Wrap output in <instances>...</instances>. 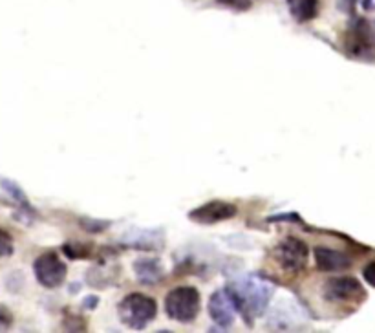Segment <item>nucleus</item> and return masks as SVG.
Returning a JSON list of instances; mask_svg holds the SVG:
<instances>
[{"instance_id": "1", "label": "nucleus", "mask_w": 375, "mask_h": 333, "mask_svg": "<svg viewBox=\"0 0 375 333\" xmlns=\"http://www.w3.org/2000/svg\"><path fill=\"white\" fill-rule=\"evenodd\" d=\"M227 290L233 295L234 302H236L238 311L240 309H249L255 315H260L264 313V309L269 304L275 288L269 282L251 275L242 278V281H236Z\"/></svg>"}, {"instance_id": "2", "label": "nucleus", "mask_w": 375, "mask_h": 333, "mask_svg": "<svg viewBox=\"0 0 375 333\" xmlns=\"http://www.w3.org/2000/svg\"><path fill=\"white\" fill-rule=\"evenodd\" d=\"M157 304L153 297L143 293H130L118 306L119 320L132 330L147 328L150 320L156 317Z\"/></svg>"}, {"instance_id": "3", "label": "nucleus", "mask_w": 375, "mask_h": 333, "mask_svg": "<svg viewBox=\"0 0 375 333\" xmlns=\"http://www.w3.org/2000/svg\"><path fill=\"white\" fill-rule=\"evenodd\" d=\"M199 293L192 285H180L169 291L165 299V311L176 323H192L199 313Z\"/></svg>"}, {"instance_id": "4", "label": "nucleus", "mask_w": 375, "mask_h": 333, "mask_svg": "<svg viewBox=\"0 0 375 333\" xmlns=\"http://www.w3.org/2000/svg\"><path fill=\"white\" fill-rule=\"evenodd\" d=\"M324 299L333 304H359L366 299V291L357 278L339 276L326 282Z\"/></svg>"}, {"instance_id": "5", "label": "nucleus", "mask_w": 375, "mask_h": 333, "mask_svg": "<svg viewBox=\"0 0 375 333\" xmlns=\"http://www.w3.org/2000/svg\"><path fill=\"white\" fill-rule=\"evenodd\" d=\"M34 273L35 278L41 285L48 288V290H55L62 282L66 281V264L59 258L57 253L48 251L43 253L37 260L34 262Z\"/></svg>"}, {"instance_id": "6", "label": "nucleus", "mask_w": 375, "mask_h": 333, "mask_svg": "<svg viewBox=\"0 0 375 333\" xmlns=\"http://www.w3.org/2000/svg\"><path fill=\"white\" fill-rule=\"evenodd\" d=\"M308 246L300 238L290 236L282 240L275 249V260L284 271L300 273L308 266Z\"/></svg>"}, {"instance_id": "7", "label": "nucleus", "mask_w": 375, "mask_h": 333, "mask_svg": "<svg viewBox=\"0 0 375 333\" xmlns=\"http://www.w3.org/2000/svg\"><path fill=\"white\" fill-rule=\"evenodd\" d=\"M348 50L353 55H365L375 50V20L355 19L348 31Z\"/></svg>"}, {"instance_id": "8", "label": "nucleus", "mask_w": 375, "mask_h": 333, "mask_svg": "<svg viewBox=\"0 0 375 333\" xmlns=\"http://www.w3.org/2000/svg\"><path fill=\"white\" fill-rule=\"evenodd\" d=\"M209 315L214 323L222 326V328H229L233 326L234 319H236L238 306L234 302L233 295L229 293V290H222L213 293V297L209 299Z\"/></svg>"}, {"instance_id": "9", "label": "nucleus", "mask_w": 375, "mask_h": 333, "mask_svg": "<svg viewBox=\"0 0 375 333\" xmlns=\"http://www.w3.org/2000/svg\"><path fill=\"white\" fill-rule=\"evenodd\" d=\"M238 214V207L234 204L227 201H209V204L201 205L189 214L190 220H194L198 224L213 225L223 222V220H231Z\"/></svg>"}, {"instance_id": "10", "label": "nucleus", "mask_w": 375, "mask_h": 333, "mask_svg": "<svg viewBox=\"0 0 375 333\" xmlns=\"http://www.w3.org/2000/svg\"><path fill=\"white\" fill-rule=\"evenodd\" d=\"M315 262L320 271H342L352 266V257L330 248L315 249Z\"/></svg>"}, {"instance_id": "11", "label": "nucleus", "mask_w": 375, "mask_h": 333, "mask_svg": "<svg viewBox=\"0 0 375 333\" xmlns=\"http://www.w3.org/2000/svg\"><path fill=\"white\" fill-rule=\"evenodd\" d=\"M134 273L141 284H156L163 275V266L156 258L141 257L134 262Z\"/></svg>"}, {"instance_id": "12", "label": "nucleus", "mask_w": 375, "mask_h": 333, "mask_svg": "<svg viewBox=\"0 0 375 333\" xmlns=\"http://www.w3.org/2000/svg\"><path fill=\"white\" fill-rule=\"evenodd\" d=\"M290 13L297 22H309L318 13V0H288Z\"/></svg>"}, {"instance_id": "13", "label": "nucleus", "mask_w": 375, "mask_h": 333, "mask_svg": "<svg viewBox=\"0 0 375 333\" xmlns=\"http://www.w3.org/2000/svg\"><path fill=\"white\" fill-rule=\"evenodd\" d=\"M0 183H2V187L6 189V192H10V196L13 198L15 201H19V204L24 205V207H29V204H28V200H26V196H24V192L19 189V187L15 185L13 181L0 180Z\"/></svg>"}, {"instance_id": "14", "label": "nucleus", "mask_w": 375, "mask_h": 333, "mask_svg": "<svg viewBox=\"0 0 375 333\" xmlns=\"http://www.w3.org/2000/svg\"><path fill=\"white\" fill-rule=\"evenodd\" d=\"M64 251L70 258H88L90 257V248L86 246H77V243H66Z\"/></svg>"}, {"instance_id": "15", "label": "nucleus", "mask_w": 375, "mask_h": 333, "mask_svg": "<svg viewBox=\"0 0 375 333\" xmlns=\"http://www.w3.org/2000/svg\"><path fill=\"white\" fill-rule=\"evenodd\" d=\"M13 255V240L6 231H0V258Z\"/></svg>"}, {"instance_id": "16", "label": "nucleus", "mask_w": 375, "mask_h": 333, "mask_svg": "<svg viewBox=\"0 0 375 333\" xmlns=\"http://www.w3.org/2000/svg\"><path fill=\"white\" fill-rule=\"evenodd\" d=\"M218 4L227 6V8H233V10L238 11H247L251 10L253 0H216Z\"/></svg>"}, {"instance_id": "17", "label": "nucleus", "mask_w": 375, "mask_h": 333, "mask_svg": "<svg viewBox=\"0 0 375 333\" xmlns=\"http://www.w3.org/2000/svg\"><path fill=\"white\" fill-rule=\"evenodd\" d=\"M13 324V315L6 306H0V330H10Z\"/></svg>"}, {"instance_id": "18", "label": "nucleus", "mask_w": 375, "mask_h": 333, "mask_svg": "<svg viewBox=\"0 0 375 333\" xmlns=\"http://www.w3.org/2000/svg\"><path fill=\"white\" fill-rule=\"evenodd\" d=\"M362 276H365V281L368 282L372 288H375V262H370V264L362 269Z\"/></svg>"}, {"instance_id": "19", "label": "nucleus", "mask_w": 375, "mask_h": 333, "mask_svg": "<svg viewBox=\"0 0 375 333\" xmlns=\"http://www.w3.org/2000/svg\"><path fill=\"white\" fill-rule=\"evenodd\" d=\"M355 2H357V0H341V10L348 11V13H352Z\"/></svg>"}, {"instance_id": "20", "label": "nucleus", "mask_w": 375, "mask_h": 333, "mask_svg": "<svg viewBox=\"0 0 375 333\" xmlns=\"http://www.w3.org/2000/svg\"><path fill=\"white\" fill-rule=\"evenodd\" d=\"M362 8L365 10H372L374 8V0H362Z\"/></svg>"}, {"instance_id": "21", "label": "nucleus", "mask_w": 375, "mask_h": 333, "mask_svg": "<svg viewBox=\"0 0 375 333\" xmlns=\"http://www.w3.org/2000/svg\"><path fill=\"white\" fill-rule=\"evenodd\" d=\"M95 304H97V299H95V297H94V299H90V300H85L86 308H94Z\"/></svg>"}]
</instances>
